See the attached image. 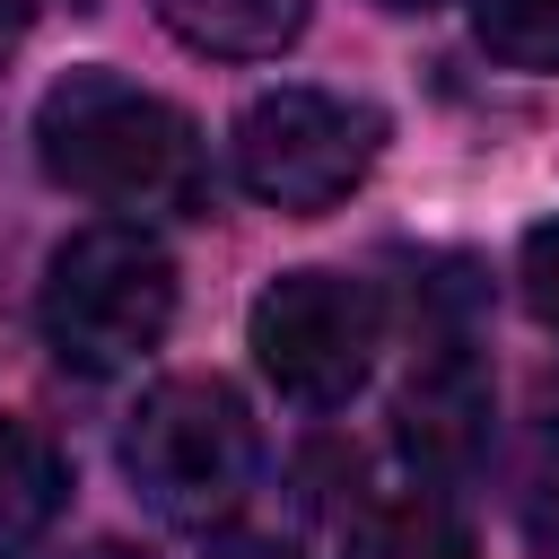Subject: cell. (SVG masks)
I'll return each mask as SVG.
<instances>
[{"instance_id": "2e32d148", "label": "cell", "mask_w": 559, "mask_h": 559, "mask_svg": "<svg viewBox=\"0 0 559 559\" xmlns=\"http://www.w3.org/2000/svg\"><path fill=\"white\" fill-rule=\"evenodd\" d=\"M384 9H402V17H411V9H437V0H384Z\"/></svg>"}, {"instance_id": "ba28073f", "label": "cell", "mask_w": 559, "mask_h": 559, "mask_svg": "<svg viewBox=\"0 0 559 559\" xmlns=\"http://www.w3.org/2000/svg\"><path fill=\"white\" fill-rule=\"evenodd\" d=\"M306 9L314 0H157L166 35L210 52V61H271L306 35Z\"/></svg>"}, {"instance_id": "52a82bcc", "label": "cell", "mask_w": 559, "mask_h": 559, "mask_svg": "<svg viewBox=\"0 0 559 559\" xmlns=\"http://www.w3.org/2000/svg\"><path fill=\"white\" fill-rule=\"evenodd\" d=\"M70 507V463L35 419H0V559L35 550Z\"/></svg>"}, {"instance_id": "9c48e42d", "label": "cell", "mask_w": 559, "mask_h": 559, "mask_svg": "<svg viewBox=\"0 0 559 559\" xmlns=\"http://www.w3.org/2000/svg\"><path fill=\"white\" fill-rule=\"evenodd\" d=\"M341 559H472V533L437 489H376L349 515Z\"/></svg>"}, {"instance_id": "8992f818", "label": "cell", "mask_w": 559, "mask_h": 559, "mask_svg": "<svg viewBox=\"0 0 559 559\" xmlns=\"http://www.w3.org/2000/svg\"><path fill=\"white\" fill-rule=\"evenodd\" d=\"M393 437L428 480H454L489 454V367L472 358V341L437 332L411 358V376L393 393Z\"/></svg>"}, {"instance_id": "277c9868", "label": "cell", "mask_w": 559, "mask_h": 559, "mask_svg": "<svg viewBox=\"0 0 559 559\" xmlns=\"http://www.w3.org/2000/svg\"><path fill=\"white\" fill-rule=\"evenodd\" d=\"M236 183L262 201V210H288V218H323L341 210L376 157H384V114L367 96H341V87H262L236 131Z\"/></svg>"}, {"instance_id": "4fadbf2b", "label": "cell", "mask_w": 559, "mask_h": 559, "mask_svg": "<svg viewBox=\"0 0 559 559\" xmlns=\"http://www.w3.org/2000/svg\"><path fill=\"white\" fill-rule=\"evenodd\" d=\"M52 0H0V35H17V26H35ZM70 9H87V0H70Z\"/></svg>"}, {"instance_id": "7c38bea8", "label": "cell", "mask_w": 559, "mask_h": 559, "mask_svg": "<svg viewBox=\"0 0 559 559\" xmlns=\"http://www.w3.org/2000/svg\"><path fill=\"white\" fill-rule=\"evenodd\" d=\"M524 515H533V542H542V550H559V428H550V437H542V454H533Z\"/></svg>"}, {"instance_id": "5b68a950", "label": "cell", "mask_w": 559, "mask_h": 559, "mask_svg": "<svg viewBox=\"0 0 559 559\" xmlns=\"http://www.w3.org/2000/svg\"><path fill=\"white\" fill-rule=\"evenodd\" d=\"M376 341H384V306L349 271H280L253 297V358L271 393L297 411H341L367 384Z\"/></svg>"}, {"instance_id": "30bf717a", "label": "cell", "mask_w": 559, "mask_h": 559, "mask_svg": "<svg viewBox=\"0 0 559 559\" xmlns=\"http://www.w3.org/2000/svg\"><path fill=\"white\" fill-rule=\"evenodd\" d=\"M472 35L489 61L559 79V0H472Z\"/></svg>"}, {"instance_id": "8fae6325", "label": "cell", "mask_w": 559, "mask_h": 559, "mask_svg": "<svg viewBox=\"0 0 559 559\" xmlns=\"http://www.w3.org/2000/svg\"><path fill=\"white\" fill-rule=\"evenodd\" d=\"M515 280H524L533 323H542V332H559V218L524 227V245H515Z\"/></svg>"}, {"instance_id": "6da1fadb", "label": "cell", "mask_w": 559, "mask_h": 559, "mask_svg": "<svg viewBox=\"0 0 559 559\" xmlns=\"http://www.w3.org/2000/svg\"><path fill=\"white\" fill-rule=\"evenodd\" d=\"M35 157L61 192L122 210V218H157V210H201L210 192V157L183 105H166L157 87L122 79V70H70L44 87L35 105Z\"/></svg>"}, {"instance_id": "3957f363", "label": "cell", "mask_w": 559, "mask_h": 559, "mask_svg": "<svg viewBox=\"0 0 559 559\" xmlns=\"http://www.w3.org/2000/svg\"><path fill=\"white\" fill-rule=\"evenodd\" d=\"M253 463H262V437H253V411L227 376H166L140 393V411L122 428L131 489L183 533L227 524L253 489Z\"/></svg>"}, {"instance_id": "9a60e30c", "label": "cell", "mask_w": 559, "mask_h": 559, "mask_svg": "<svg viewBox=\"0 0 559 559\" xmlns=\"http://www.w3.org/2000/svg\"><path fill=\"white\" fill-rule=\"evenodd\" d=\"M79 559H148V550H131V542H87Z\"/></svg>"}, {"instance_id": "5bb4252c", "label": "cell", "mask_w": 559, "mask_h": 559, "mask_svg": "<svg viewBox=\"0 0 559 559\" xmlns=\"http://www.w3.org/2000/svg\"><path fill=\"white\" fill-rule=\"evenodd\" d=\"M210 559H297V550H288V542H218Z\"/></svg>"}, {"instance_id": "7a4b0ae2", "label": "cell", "mask_w": 559, "mask_h": 559, "mask_svg": "<svg viewBox=\"0 0 559 559\" xmlns=\"http://www.w3.org/2000/svg\"><path fill=\"white\" fill-rule=\"evenodd\" d=\"M44 341L61 367L79 376H122L140 367L166 323H175V262L166 245L140 227V218H105V227H79L70 245H52L44 262Z\"/></svg>"}]
</instances>
